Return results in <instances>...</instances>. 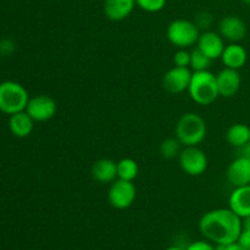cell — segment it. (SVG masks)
<instances>
[{
    "label": "cell",
    "instance_id": "f1b7e54d",
    "mask_svg": "<svg viewBox=\"0 0 250 250\" xmlns=\"http://www.w3.org/2000/svg\"><path fill=\"white\" fill-rule=\"evenodd\" d=\"M237 151H238V155L239 158H244V159H249L250 160V142H248L247 144H244V146H239V148H237Z\"/></svg>",
    "mask_w": 250,
    "mask_h": 250
},
{
    "label": "cell",
    "instance_id": "3957f363",
    "mask_svg": "<svg viewBox=\"0 0 250 250\" xmlns=\"http://www.w3.org/2000/svg\"><path fill=\"white\" fill-rule=\"evenodd\" d=\"M190 99L199 105H210L220 97L217 89L216 75L208 71L193 72L192 81L188 88Z\"/></svg>",
    "mask_w": 250,
    "mask_h": 250
},
{
    "label": "cell",
    "instance_id": "83f0119b",
    "mask_svg": "<svg viewBox=\"0 0 250 250\" xmlns=\"http://www.w3.org/2000/svg\"><path fill=\"white\" fill-rule=\"evenodd\" d=\"M237 242H238L244 249L250 250V231H248V229H243V231L241 232V234H239V238Z\"/></svg>",
    "mask_w": 250,
    "mask_h": 250
},
{
    "label": "cell",
    "instance_id": "44dd1931",
    "mask_svg": "<svg viewBox=\"0 0 250 250\" xmlns=\"http://www.w3.org/2000/svg\"><path fill=\"white\" fill-rule=\"evenodd\" d=\"M212 60L209 56L205 55L200 49H198L195 46L192 51H190V66L189 67L192 70H194V72L197 71H208L211 66Z\"/></svg>",
    "mask_w": 250,
    "mask_h": 250
},
{
    "label": "cell",
    "instance_id": "9a60e30c",
    "mask_svg": "<svg viewBox=\"0 0 250 250\" xmlns=\"http://www.w3.org/2000/svg\"><path fill=\"white\" fill-rule=\"evenodd\" d=\"M136 5V0H105V16L111 21H122L132 14Z\"/></svg>",
    "mask_w": 250,
    "mask_h": 250
},
{
    "label": "cell",
    "instance_id": "d4e9b609",
    "mask_svg": "<svg viewBox=\"0 0 250 250\" xmlns=\"http://www.w3.org/2000/svg\"><path fill=\"white\" fill-rule=\"evenodd\" d=\"M194 23L197 24L198 28H203L205 29V31H208V29L210 28V26H211L212 23V16L210 12L208 11H202L199 12V14L197 15V17H195V21Z\"/></svg>",
    "mask_w": 250,
    "mask_h": 250
},
{
    "label": "cell",
    "instance_id": "277c9868",
    "mask_svg": "<svg viewBox=\"0 0 250 250\" xmlns=\"http://www.w3.org/2000/svg\"><path fill=\"white\" fill-rule=\"evenodd\" d=\"M29 95L26 88L15 81H4L0 83V111L6 115L26 110Z\"/></svg>",
    "mask_w": 250,
    "mask_h": 250
},
{
    "label": "cell",
    "instance_id": "484cf974",
    "mask_svg": "<svg viewBox=\"0 0 250 250\" xmlns=\"http://www.w3.org/2000/svg\"><path fill=\"white\" fill-rule=\"evenodd\" d=\"M185 250H216L212 244H210L209 242L204 241H197L190 243Z\"/></svg>",
    "mask_w": 250,
    "mask_h": 250
},
{
    "label": "cell",
    "instance_id": "ac0fdd59",
    "mask_svg": "<svg viewBox=\"0 0 250 250\" xmlns=\"http://www.w3.org/2000/svg\"><path fill=\"white\" fill-rule=\"evenodd\" d=\"M34 120L23 111L16 112L14 115H10L9 119V128L10 132L17 138H26L33 131Z\"/></svg>",
    "mask_w": 250,
    "mask_h": 250
},
{
    "label": "cell",
    "instance_id": "ffe728a7",
    "mask_svg": "<svg viewBox=\"0 0 250 250\" xmlns=\"http://www.w3.org/2000/svg\"><path fill=\"white\" fill-rule=\"evenodd\" d=\"M139 167L136 160L131 158H125L117 163V178L125 181H132L136 180L138 176Z\"/></svg>",
    "mask_w": 250,
    "mask_h": 250
},
{
    "label": "cell",
    "instance_id": "1f68e13d",
    "mask_svg": "<svg viewBox=\"0 0 250 250\" xmlns=\"http://www.w3.org/2000/svg\"><path fill=\"white\" fill-rule=\"evenodd\" d=\"M166 250H185V249L180 248V247H176V246H173V247H168V248L166 249Z\"/></svg>",
    "mask_w": 250,
    "mask_h": 250
},
{
    "label": "cell",
    "instance_id": "603a6c76",
    "mask_svg": "<svg viewBox=\"0 0 250 250\" xmlns=\"http://www.w3.org/2000/svg\"><path fill=\"white\" fill-rule=\"evenodd\" d=\"M136 4L146 12H159L165 7L166 0H136Z\"/></svg>",
    "mask_w": 250,
    "mask_h": 250
},
{
    "label": "cell",
    "instance_id": "ba28073f",
    "mask_svg": "<svg viewBox=\"0 0 250 250\" xmlns=\"http://www.w3.org/2000/svg\"><path fill=\"white\" fill-rule=\"evenodd\" d=\"M58 111V104L51 97L45 94L29 98L26 112L34 120V122H45L53 119Z\"/></svg>",
    "mask_w": 250,
    "mask_h": 250
},
{
    "label": "cell",
    "instance_id": "6da1fadb",
    "mask_svg": "<svg viewBox=\"0 0 250 250\" xmlns=\"http://www.w3.org/2000/svg\"><path fill=\"white\" fill-rule=\"evenodd\" d=\"M199 231L215 244H231L238 241L243 231L242 219L231 209H215L205 212L199 220Z\"/></svg>",
    "mask_w": 250,
    "mask_h": 250
},
{
    "label": "cell",
    "instance_id": "4fadbf2b",
    "mask_svg": "<svg viewBox=\"0 0 250 250\" xmlns=\"http://www.w3.org/2000/svg\"><path fill=\"white\" fill-rule=\"evenodd\" d=\"M227 180L234 188L250 185V160L237 156L227 168Z\"/></svg>",
    "mask_w": 250,
    "mask_h": 250
},
{
    "label": "cell",
    "instance_id": "f546056e",
    "mask_svg": "<svg viewBox=\"0 0 250 250\" xmlns=\"http://www.w3.org/2000/svg\"><path fill=\"white\" fill-rule=\"evenodd\" d=\"M226 250H247V249H244L243 247L238 243V242H234V243L227 244Z\"/></svg>",
    "mask_w": 250,
    "mask_h": 250
},
{
    "label": "cell",
    "instance_id": "7a4b0ae2",
    "mask_svg": "<svg viewBox=\"0 0 250 250\" xmlns=\"http://www.w3.org/2000/svg\"><path fill=\"white\" fill-rule=\"evenodd\" d=\"M175 134L182 146H198L207 136V122L200 115L195 112H187L178 119Z\"/></svg>",
    "mask_w": 250,
    "mask_h": 250
},
{
    "label": "cell",
    "instance_id": "4dcf8cb0",
    "mask_svg": "<svg viewBox=\"0 0 250 250\" xmlns=\"http://www.w3.org/2000/svg\"><path fill=\"white\" fill-rule=\"evenodd\" d=\"M242 225H243V229H248L250 231V215L249 216L242 219Z\"/></svg>",
    "mask_w": 250,
    "mask_h": 250
},
{
    "label": "cell",
    "instance_id": "8992f818",
    "mask_svg": "<svg viewBox=\"0 0 250 250\" xmlns=\"http://www.w3.org/2000/svg\"><path fill=\"white\" fill-rule=\"evenodd\" d=\"M137 197V188L132 181L115 180L110 185L107 199L110 205L117 210L128 209L134 203Z\"/></svg>",
    "mask_w": 250,
    "mask_h": 250
},
{
    "label": "cell",
    "instance_id": "52a82bcc",
    "mask_svg": "<svg viewBox=\"0 0 250 250\" xmlns=\"http://www.w3.org/2000/svg\"><path fill=\"white\" fill-rule=\"evenodd\" d=\"M178 164L185 173L189 176H202L208 168V158L202 149L194 146H185L178 155Z\"/></svg>",
    "mask_w": 250,
    "mask_h": 250
},
{
    "label": "cell",
    "instance_id": "8fae6325",
    "mask_svg": "<svg viewBox=\"0 0 250 250\" xmlns=\"http://www.w3.org/2000/svg\"><path fill=\"white\" fill-rule=\"evenodd\" d=\"M216 83L220 97L232 98L238 93L242 78L238 70L225 67L216 75Z\"/></svg>",
    "mask_w": 250,
    "mask_h": 250
},
{
    "label": "cell",
    "instance_id": "30bf717a",
    "mask_svg": "<svg viewBox=\"0 0 250 250\" xmlns=\"http://www.w3.org/2000/svg\"><path fill=\"white\" fill-rule=\"evenodd\" d=\"M219 33L231 43H238L247 36V26L242 19L233 15L225 16L219 23Z\"/></svg>",
    "mask_w": 250,
    "mask_h": 250
},
{
    "label": "cell",
    "instance_id": "2e32d148",
    "mask_svg": "<svg viewBox=\"0 0 250 250\" xmlns=\"http://www.w3.org/2000/svg\"><path fill=\"white\" fill-rule=\"evenodd\" d=\"M92 177L103 185L112 183L117 180V163L111 159H99L92 166Z\"/></svg>",
    "mask_w": 250,
    "mask_h": 250
},
{
    "label": "cell",
    "instance_id": "4316f807",
    "mask_svg": "<svg viewBox=\"0 0 250 250\" xmlns=\"http://www.w3.org/2000/svg\"><path fill=\"white\" fill-rule=\"evenodd\" d=\"M15 50V43L10 39H2L0 42V54L2 55H9Z\"/></svg>",
    "mask_w": 250,
    "mask_h": 250
},
{
    "label": "cell",
    "instance_id": "7402d4cb",
    "mask_svg": "<svg viewBox=\"0 0 250 250\" xmlns=\"http://www.w3.org/2000/svg\"><path fill=\"white\" fill-rule=\"evenodd\" d=\"M181 146H182V143L176 137L175 138H166L160 144V154L163 155V158L168 159V160L178 158L181 150H182Z\"/></svg>",
    "mask_w": 250,
    "mask_h": 250
},
{
    "label": "cell",
    "instance_id": "9c48e42d",
    "mask_svg": "<svg viewBox=\"0 0 250 250\" xmlns=\"http://www.w3.org/2000/svg\"><path fill=\"white\" fill-rule=\"evenodd\" d=\"M193 72L189 67H178L173 66L163 77V87L171 94H181L188 90L192 81Z\"/></svg>",
    "mask_w": 250,
    "mask_h": 250
},
{
    "label": "cell",
    "instance_id": "5bb4252c",
    "mask_svg": "<svg viewBox=\"0 0 250 250\" xmlns=\"http://www.w3.org/2000/svg\"><path fill=\"white\" fill-rule=\"evenodd\" d=\"M229 209L241 219L250 215V185L234 188L229 199Z\"/></svg>",
    "mask_w": 250,
    "mask_h": 250
},
{
    "label": "cell",
    "instance_id": "7c38bea8",
    "mask_svg": "<svg viewBox=\"0 0 250 250\" xmlns=\"http://www.w3.org/2000/svg\"><path fill=\"white\" fill-rule=\"evenodd\" d=\"M225 39L220 36V33L212 31H205L200 33L199 39L197 42V48L200 49L207 56H209L212 61L221 58L225 49Z\"/></svg>",
    "mask_w": 250,
    "mask_h": 250
},
{
    "label": "cell",
    "instance_id": "cb8c5ba5",
    "mask_svg": "<svg viewBox=\"0 0 250 250\" xmlns=\"http://www.w3.org/2000/svg\"><path fill=\"white\" fill-rule=\"evenodd\" d=\"M173 62L178 67H189L190 66V53L186 49H178L173 55Z\"/></svg>",
    "mask_w": 250,
    "mask_h": 250
},
{
    "label": "cell",
    "instance_id": "5b68a950",
    "mask_svg": "<svg viewBox=\"0 0 250 250\" xmlns=\"http://www.w3.org/2000/svg\"><path fill=\"white\" fill-rule=\"evenodd\" d=\"M200 29L193 21L185 19L173 20L166 29V37L172 45L178 49H186L197 44Z\"/></svg>",
    "mask_w": 250,
    "mask_h": 250
},
{
    "label": "cell",
    "instance_id": "e0dca14e",
    "mask_svg": "<svg viewBox=\"0 0 250 250\" xmlns=\"http://www.w3.org/2000/svg\"><path fill=\"white\" fill-rule=\"evenodd\" d=\"M220 59L222 60V63L225 65V67L239 70V68H242L246 65L248 54H247V50L241 44L231 43L225 46L224 53H222Z\"/></svg>",
    "mask_w": 250,
    "mask_h": 250
},
{
    "label": "cell",
    "instance_id": "d6986e66",
    "mask_svg": "<svg viewBox=\"0 0 250 250\" xmlns=\"http://www.w3.org/2000/svg\"><path fill=\"white\" fill-rule=\"evenodd\" d=\"M227 143L234 148L244 146L250 142V127L244 124H234L226 132Z\"/></svg>",
    "mask_w": 250,
    "mask_h": 250
},
{
    "label": "cell",
    "instance_id": "d6a6232c",
    "mask_svg": "<svg viewBox=\"0 0 250 250\" xmlns=\"http://www.w3.org/2000/svg\"><path fill=\"white\" fill-rule=\"evenodd\" d=\"M241 1L246 5H250V0H241Z\"/></svg>",
    "mask_w": 250,
    "mask_h": 250
}]
</instances>
